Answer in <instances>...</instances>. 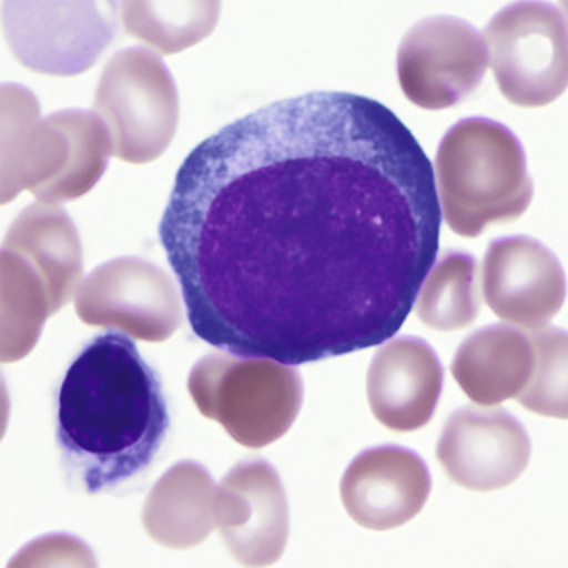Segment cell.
I'll list each match as a JSON object with an SVG mask.
<instances>
[{
  "label": "cell",
  "instance_id": "obj_16",
  "mask_svg": "<svg viewBox=\"0 0 568 568\" xmlns=\"http://www.w3.org/2000/svg\"><path fill=\"white\" fill-rule=\"evenodd\" d=\"M142 523L162 546H200L217 528V485L209 470L194 462L168 470L148 496Z\"/></svg>",
  "mask_w": 568,
  "mask_h": 568
},
{
  "label": "cell",
  "instance_id": "obj_8",
  "mask_svg": "<svg viewBox=\"0 0 568 568\" xmlns=\"http://www.w3.org/2000/svg\"><path fill=\"white\" fill-rule=\"evenodd\" d=\"M487 67L484 36L448 14L417 22L399 44V85L414 105L426 111H443L466 100Z\"/></svg>",
  "mask_w": 568,
  "mask_h": 568
},
{
  "label": "cell",
  "instance_id": "obj_10",
  "mask_svg": "<svg viewBox=\"0 0 568 568\" xmlns=\"http://www.w3.org/2000/svg\"><path fill=\"white\" fill-rule=\"evenodd\" d=\"M528 432L503 408H460L437 443V460L453 484L473 493L508 487L528 469Z\"/></svg>",
  "mask_w": 568,
  "mask_h": 568
},
{
  "label": "cell",
  "instance_id": "obj_20",
  "mask_svg": "<svg viewBox=\"0 0 568 568\" xmlns=\"http://www.w3.org/2000/svg\"><path fill=\"white\" fill-rule=\"evenodd\" d=\"M535 351V368L528 386L517 396L519 404L540 416H568V337L555 327L532 328L529 334Z\"/></svg>",
  "mask_w": 568,
  "mask_h": 568
},
{
  "label": "cell",
  "instance_id": "obj_1",
  "mask_svg": "<svg viewBox=\"0 0 568 568\" xmlns=\"http://www.w3.org/2000/svg\"><path fill=\"white\" fill-rule=\"evenodd\" d=\"M440 224L430 160L398 115L316 91L195 146L159 236L201 342L297 366L395 336Z\"/></svg>",
  "mask_w": 568,
  "mask_h": 568
},
{
  "label": "cell",
  "instance_id": "obj_18",
  "mask_svg": "<svg viewBox=\"0 0 568 568\" xmlns=\"http://www.w3.org/2000/svg\"><path fill=\"white\" fill-rule=\"evenodd\" d=\"M417 318L426 327L452 333L469 327L479 313L478 265L469 254L448 253L423 281Z\"/></svg>",
  "mask_w": 568,
  "mask_h": 568
},
{
  "label": "cell",
  "instance_id": "obj_9",
  "mask_svg": "<svg viewBox=\"0 0 568 568\" xmlns=\"http://www.w3.org/2000/svg\"><path fill=\"white\" fill-rule=\"evenodd\" d=\"M77 313L85 324L118 327L151 343L173 336L183 320L173 281L139 257H120L89 275L77 295Z\"/></svg>",
  "mask_w": 568,
  "mask_h": 568
},
{
  "label": "cell",
  "instance_id": "obj_17",
  "mask_svg": "<svg viewBox=\"0 0 568 568\" xmlns=\"http://www.w3.org/2000/svg\"><path fill=\"white\" fill-rule=\"evenodd\" d=\"M4 251L22 257L38 272L52 315L67 306L82 275V257L79 236L64 210L55 204H32L9 231Z\"/></svg>",
  "mask_w": 568,
  "mask_h": 568
},
{
  "label": "cell",
  "instance_id": "obj_3",
  "mask_svg": "<svg viewBox=\"0 0 568 568\" xmlns=\"http://www.w3.org/2000/svg\"><path fill=\"white\" fill-rule=\"evenodd\" d=\"M435 173L444 221L466 239L481 235L493 222L519 219L531 203L523 144L505 124L487 118H469L449 129Z\"/></svg>",
  "mask_w": 568,
  "mask_h": 568
},
{
  "label": "cell",
  "instance_id": "obj_11",
  "mask_svg": "<svg viewBox=\"0 0 568 568\" xmlns=\"http://www.w3.org/2000/svg\"><path fill=\"white\" fill-rule=\"evenodd\" d=\"M288 503L280 475L265 460L233 467L217 487V529L236 561L272 565L288 540Z\"/></svg>",
  "mask_w": 568,
  "mask_h": 568
},
{
  "label": "cell",
  "instance_id": "obj_6",
  "mask_svg": "<svg viewBox=\"0 0 568 568\" xmlns=\"http://www.w3.org/2000/svg\"><path fill=\"white\" fill-rule=\"evenodd\" d=\"M488 64L508 102L544 106L567 88L568 38L561 9L547 2H515L485 29Z\"/></svg>",
  "mask_w": 568,
  "mask_h": 568
},
{
  "label": "cell",
  "instance_id": "obj_12",
  "mask_svg": "<svg viewBox=\"0 0 568 568\" xmlns=\"http://www.w3.org/2000/svg\"><path fill=\"white\" fill-rule=\"evenodd\" d=\"M484 298L497 318L540 328L565 301V274L558 257L528 236L494 240L484 260Z\"/></svg>",
  "mask_w": 568,
  "mask_h": 568
},
{
  "label": "cell",
  "instance_id": "obj_15",
  "mask_svg": "<svg viewBox=\"0 0 568 568\" xmlns=\"http://www.w3.org/2000/svg\"><path fill=\"white\" fill-rule=\"evenodd\" d=\"M535 368L528 334L508 325H488L458 346L452 373L475 404L494 407L517 398Z\"/></svg>",
  "mask_w": 568,
  "mask_h": 568
},
{
  "label": "cell",
  "instance_id": "obj_19",
  "mask_svg": "<svg viewBox=\"0 0 568 568\" xmlns=\"http://www.w3.org/2000/svg\"><path fill=\"white\" fill-rule=\"evenodd\" d=\"M124 23L139 40L162 53L182 52L215 29L219 2H126Z\"/></svg>",
  "mask_w": 568,
  "mask_h": 568
},
{
  "label": "cell",
  "instance_id": "obj_14",
  "mask_svg": "<svg viewBox=\"0 0 568 568\" xmlns=\"http://www.w3.org/2000/svg\"><path fill=\"white\" fill-rule=\"evenodd\" d=\"M440 393L443 366L419 337L386 343L369 364V408L389 430L416 432L428 425Z\"/></svg>",
  "mask_w": 568,
  "mask_h": 568
},
{
  "label": "cell",
  "instance_id": "obj_7",
  "mask_svg": "<svg viewBox=\"0 0 568 568\" xmlns=\"http://www.w3.org/2000/svg\"><path fill=\"white\" fill-rule=\"evenodd\" d=\"M112 2H17L2 6L9 47L18 61L47 75L89 70L115 36Z\"/></svg>",
  "mask_w": 568,
  "mask_h": 568
},
{
  "label": "cell",
  "instance_id": "obj_4",
  "mask_svg": "<svg viewBox=\"0 0 568 568\" xmlns=\"http://www.w3.org/2000/svg\"><path fill=\"white\" fill-rule=\"evenodd\" d=\"M189 390L204 417L251 449L281 439L302 404L301 375L290 364L230 352L195 364Z\"/></svg>",
  "mask_w": 568,
  "mask_h": 568
},
{
  "label": "cell",
  "instance_id": "obj_2",
  "mask_svg": "<svg viewBox=\"0 0 568 568\" xmlns=\"http://www.w3.org/2000/svg\"><path fill=\"white\" fill-rule=\"evenodd\" d=\"M168 399L159 373L132 337L94 336L62 378L55 439L62 469L89 496L146 475L168 439Z\"/></svg>",
  "mask_w": 568,
  "mask_h": 568
},
{
  "label": "cell",
  "instance_id": "obj_13",
  "mask_svg": "<svg viewBox=\"0 0 568 568\" xmlns=\"http://www.w3.org/2000/svg\"><path fill=\"white\" fill-rule=\"evenodd\" d=\"M430 470L410 449H369L352 462L342 479V501L355 523L387 531L413 520L430 496Z\"/></svg>",
  "mask_w": 568,
  "mask_h": 568
},
{
  "label": "cell",
  "instance_id": "obj_5",
  "mask_svg": "<svg viewBox=\"0 0 568 568\" xmlns=\"http://www.w3.org/2000/svg\"><path fill=\"white\" fill-rule=\"evenodd\" d=\"M94 112L109 132L112 153L146 164L168 150L176 133L180 103L173 77L150 50H123L103 70Z\"/></svg>",
  "mask_w": 568,
  "mask_h": 568
}]
</instances>
